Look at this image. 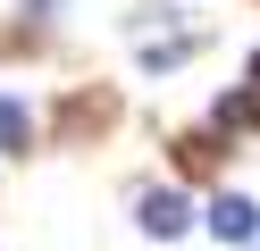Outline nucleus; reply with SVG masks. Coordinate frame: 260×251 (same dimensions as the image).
Wrapping results in <instances>:
<instances>
[{
	"instance_id": "nucleus-3",
	"label": "nucleus",
	"mask_w": 260,
	"mask_h": 251,
	"mask_svg": "<svg viewBox=\"0 0 260 251\" xmlns=\"http://www.w3.org/2000/svg\"><path fill=\"white\" fill-rule=\"evenodd\" d=\"M25 151H34V109L0 92V159H25Z\"/></svg>"
},
{
	"instance_id": "nucleus-7",
	"label": "nucleus",
	"mask_w": 260,
	"mask_h": 251,
	"mask_svg": "<svg viewBox=\"0 0 260 251\" xmlns=\"http://www.w3.org/2000/svg\"><path fill=\"white\" fill-rule=\"evenodd\" d=\"M252 84H260V50H252Z\"/></svg>"
},
{
	"instance_id": "nucleus-4",
	"label": "nucleus",
	"mask_w": 260,
	"mask_h": 251,
	"mask_svg": "<svg viewBox=\"0 0 260 251\" xmlns=\"http://www.w3.org/2000/svg\"><path fill=\"white\" fill-rule=\"evenodd\" d=\"M210 126H218V134H252V126H260V84H243V92H226L218 109H210Z\"/></svg>"
},
{
	"instance_id": "nucleus-6",
	"label": "nucleus",
	"mask_w": 260,
	"mask_h": 251,
	"mask_svg": "<svg viewBox=\"0 0 260 251\" xmlns=\"http://www.w3.org/2000/svg\"><path fill=\"white\" fill-rule=\"evenodd\" d=\"M17 17H34V25H51V17H59V0H25Z\"/></svg>"
},
{
	"instance_id": "nucleus-5",
	"label": "nucleus",
	"mask_w": 260,
	"mask_h": 251,
	"mask_svg": "<svg viewBox=\"0 0 260 251\" xmlns=\"http://www.w3.org/2000/svg\"><path fill=\"white\" fill-rule=\"evenodd\" d=\"M176 59H193V42H185V33H168V42H143V67H176Z\"/></svg>"
},
{
	"instance_id": "nucleus-1",
	"label": "nucleus",
	"mask_w": 260,
	"mask_h": 251,
	"mask_svg": "<svg viewBox=\"0 0 260 251\" xmlns=\"http://www.w3.org/2000/svg\"><path fill=\"white\" fill-rule=\"evenodd\" d=\"M135 226L168 243V234H185V226H193V209H185V193H176V184H151V193L135 201Z\"/></svg>"
},
{
	"instance_id": "nucleus-2",
	"label": "nucleus",
	"mask_w": 260,
	"mask_h": 251,
	"mask_svg": "<svg viewBox=\"0 0 260 251\" xmlns=\"http://www.w3.org/2000/svg\"><path fill=\"white\" fill-rule=\"evenodd\" d=\"M202 226L218 234V243H252V234H260V209H252L243 193H218V201L202 209Z\"/></svg>"
}]
</instances>
